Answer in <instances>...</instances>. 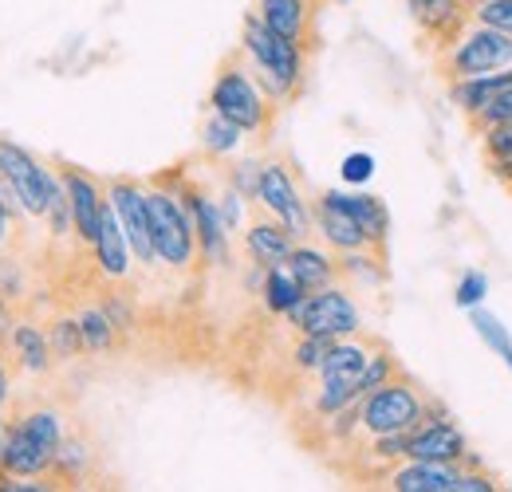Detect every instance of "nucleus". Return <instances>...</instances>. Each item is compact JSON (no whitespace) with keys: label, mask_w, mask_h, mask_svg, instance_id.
<instances>
[{"label":"nucleus","mask_w":512,"mask_h":492,"mask_svg":"<svg viewBox=\"0 0 512 492\" xmlns=\"http://www.w3.org/2000/svg\"><path fill=\"white\" fill-rule=\"evenodd\" d=\"M8 335H12V311L0 300V339H8Z\"/></svg>","instance_id":"40"},{"label":"nucleus","mask_w":512,"mask_h":492,"mask_svg":"<svg viewBox=\"0 0 512 492\" xmlns=\"http://www.w3.org/2000/svg\"><path fill=\"white\" fill-rule=\"evenodd\" d=\"M8 343H12L16 359L24 363V370L44 374V370L52 367V343H48V335H44L40 327H32V323H12Z\"/></svg>","instance_id":"22"},{"label":"nucleus","mask_w":512,"mask_h":492,"mask_svg":"<svg viewBox=\"0 0 512 492\" xmlns=\"http://www.w3.org/2000/svg\"><path fill=\"white\" fill-rule=\"evenodd\" d=\"M16 426L36 441V449L48 457V465L56 461L60 441H64V422H60V414H56V410H32V414H24Z\"/></svg>","instance_id":"24"},{"label":"nucleus","mask_w":512,"mask_h":492,"mask_svg":"<svg viewBox=\"0 0 512 492\" xmlns=\"http://www.w3.org/2000/svg\"><path fill=\"white\" fill-rule=\"evenodd\" d=\"M485 292H489V280H485L481 272H469V276L457 284V296H453V304H457V308H477V304L485 300Z\"/></svg>","instance_id":"35"},{"label":"nucleus","mask_w":512,"mask_h":492,"mask_svg":"<svg viewBox=\"0 0 512 492\" xmlns=\"http://www.w3.org/2000/svg\"><path fill=\"white\" fill-rule=\"evenodd\" d=\"M292 233L280 225V221H256L253 229L245 233V245H249V256H253L260 268H272V264H284L288 252H292Z\"/></svg>","instance_id":"18"},{"label":"nucleus","mask_w":512,"mask_h":492,"mask_svg":"<svg viewBox=\"0 0 512 492\" xmlns=\"http://www.w3.org/2000/svg\"><path fill=\"white\" fill-rule=\"evenodd\" d=\"M209 103H213V111H217L221 119H229L233 126H241L245 134L260 130L264 119H268V103H264L260 87H256L241 67H225V71L217 75Z\"/></svg>","instance_id":"6"},{"label":"nucleus","mask_w":512,"mask_h":492,"mask_svg":"<svg viewBox=\"0 0 512 492\" xmlns=\"http://www.w3.org/2000/svg\"><path fill=\"white\" fill-rule=\"evenodd\" d=\"M0 174L12 182L24 213H32V217H48L52 197L64 189V182H56L52 170H44L24 146H16L8 138H0Z\"/></svg>","instance_id":"3"},{"label":"nucleus","mask_w":512,"mask_h":492,"mask_svg":"<svg viewBox=\"0 0 512 492\" xmlns=\"http://www.w3.org/2000/svg\"><path fill=\"white\" fill-rule=\"evenodd\" d=\"M505 87H512V67H501L497 75L489 71V75H461L457 83H453V103L465 111V115H481L485 111V103L493 99V95H501Z\"/></svg>","instance_id":"16"},{"label":"nucleus","mask_w":512,"mask_h":492,"mask_svg":"<svg viewBox=\"0 0 512 492\" xmlns=\"http://www.w3.org/2000/svg\"><path fill=\"white\" fill-rule=\"evenodd\" d=\"M418 422H422V398L406 382H383L359 398V426L371 437L414 430Z\"/></svg>","instance_id":"4"},{"label":"nucleus","mask_w":512,"mask_h":492,"mask_svg":"<svg viewBox=\"0 0 512 492\" xmlns=\"http://www.w3.org/2000/svg\"><path fill=\"white\" fill-rule=\"evenodd\" d=\"M406 457L410 461H442V465H453V461L465 457V437L453 430L449 422H434V426L410 430Z\"/></svg>","instance_id":"11"},{"label":"nucleus","mask_w":512,"mask_h":492,"mask_svg":"<svg viewBox=\"0 0 512 492\" xmlns=\"http://www.w3.org/2000/svg\"><path fill=\"white\" fill-rule=\"evenodd\" d=\"M406 4H410L414 20L434 32H446L461 20V0H406Z\"/></svg>","instance_id":"25"},{"label":"nucleus","mask_w":512,"mask_h":492,"mask_svg":"<svg viewBox=\"0 0 512 492\" xmlns=\"http://www.w3.org/2000/svg\"><path fill=\"white\" fill-rule=\"evenodd\" d=\"M457 469L442 461H410L390 477V489L398 492H453L457 489Z\"/></svg>","instance_id":"15"},{"label":"nucleus","mask_w":512,"mask_h":492,"mask_svg":"<svg viewBox=\"0 0 512 492\" xmlns=\"http://www.w3.org/2000/svg\"><path fill=\"white\" fill-rule=\"evenodd\" d=\"M4 441H8V426L0 422V457H4Z\"/></svg>","instance_id":"43"},{"label":"nucleus","mask_w":512,"mask_h":492,"mask_svg":"<svg viewBox=\"0 0 512 492\" xmlns=\"http://www.w3.org/2000/svg\"><path fill=\"white\" fill-rule=\"evenodd\" d=\"M107 201H111V209L119 213V225H123V233H127L130 252H134L142 264L158 260V256H154V241H150L146 189H138L134 182H111V189H107Z\"/></svg>","instance_id":"9"},{"label":"nucleus","mask_w":512,"mask_h":492,"mask_svg":"<svg viewBox=\"0 0 512 492\" xmlns=\"http://www.w3.org/2000/svg\"><path fill=\"white\" fill-rule=\"evenodd\" d=\"M485 150H489L493 162H497V158H512V123L489 126V130H485Z\"/></svg>","instance_id":"36"},{"label":"nucleus","mask_w":512,"mask_h":492,"mask_svg":"<svg viewBox=\"0 0 512 492\" xmlns=\"http://www.w3.org/2000/svg\"><path fill=\"white\" fill-rule=\"evenodd\" d=\"M493 489H497V485H493L489 477H481V473H461L453 492H493Z\"/></svg>","instance_id":"39"},{"label":"nucleus","mask_w":512,"mask_h":492,"mask_svg":"<svg viewBox=\"0 0 512 492\" xmlns=\"http://www.w3.org/2000/svg\"><path fill=\"white\" fill-rule=\"evenodd\" d=\"M390 370H394L390 355H371V359H367V367H363V374H359V394H371L375 386L390 382Z\"/></svg>","instance_id":"34"},{"label":"nucleus","mask_w":512,"mask_h":492,"mask_svg":"<svg viewBox=\"0 0 512 492\" xmlns=\"http://www.w3.org/2000/svg\"><path fill=\"white\" fill-rule=\"evenodd\" d=\"M146 213H150V241H154V256L166 260L170 268H186L197 248V233H193L190 205L166 189H150L146 193Z\"/></svg>","instance_id":"1"},{"label":"nucleus","mask_w":512,"mask_h":492,"mask_svg":"<svg viewBox=\"0 0 512 492\" xmlns=\"http://www.w3.org/2000/svg\"><path fill=\"white\" fill-rule=\"evenodd\" d=\"M48 343H52V355H60V359H75L79 351H87V347H83V331H79V319H60V323L52 327Z\"/></svg>","instance_id":"29"},{"label":"nucleus","mask_w":512,"mask_h":492,"mask_svg":"<svg viewBox=\"0 0 512 492\" xmlns=\"http://www.w3.org/2000/svg\"><path fill=\"white\" fill-rule=\"evenodd\" d=\"M501 123H512V87H505L501 95H493V99L485 103V111L477 115V126H481V130L501 126Z\"/></svg>","instance_id":"31"},{"label":"nucleus","mask_w":512,"mask_h":492,"mask_svg":"<svg viewBox=\"0 0 512 492\" xmlns=\"http://www.w3.org/2000/svg\"><path fill=\"white\" fill-rule=\"evenodd\" d=\"M335 339H320V335H304V343L296 347V367L300 370H320L323 355L331 351Z\"/></svg>","instance_id":"33"},{"label":"nucleus","mask_w":512,"mask_h":492,"mask_svg":"<svg viewBox=\"0 0 512 492\" xmlns=\"http://www.w3.org/2000/svg\"><path fill=\"white\" fill-rule=\"evenodd\" d=\"M256 16L264 28H272L284 40H296V44L308 32V0H260Z\"/></svg>","instance_id":"19"},{"label":"nucleus","mask_w":512,"mask_h":492,"mask_svg":"<svg viewBox=\"0 0 512 492\" xmlns=\"http://www.w3.org/2000/svg\"><path fill=\"white\" fill-rule=\"evenodd\" d=\"M304 335H320V339H347L359 331V308L351 304L347 292L339 288H320V292H308L304 304L288 315Z\"/></svg>","instance_id":"5"},{"label":"nucleus","mask_w":512,"mask_h":492,"mask_svg":"<svg viewBox=\"0 0 512 492\" xmlns=\"http://www.w3.org/2000/svg\"><path fill=\"white\" fill-rule=\"evenodd\" d=\"M95 256H99V268L107 272V276H127L130 268V245H127V233H123V225H119V213L111 209V201H107V209H103V221H99V237H95Z\"/></svg>","instance_id":"14"},{"label":"nucleus","mask_w":512,"mask_h":492,"mask_svg":"<svg viewBox=\"0 0 512 492\" xmlns=\"http://www.w3.org/2000/svg\"><path fill=\"white\" fill-rule=\"evenodd\" d=\"M256 197H260V205H264L292 237H308L312 213H308V205L300 201L296 185H292L288 170H284L280 162H272V166H264V170L256 174Z\"/></svg>","instance_id":"8"},{"label":"nucleus","mask_w":512,"mask_h":492,"mask_svg":"<svg viewBox=\"0 0 512 492\" xmlns=\"http://www.w3.org/2000/svg\"><path fill=\"white\" fill-rule=\"evenodd\" d=\"M473 331L489 343V351H497V359L512 370V339L509 331H505V323L497 319V315H489V311H477L473 308Z\"/></svg>","instance_id":"27"},{"label":"nucleus","mask_w":512,"mask_h":492,"mask_svg":"<svg viewBox=\"0 0 512 492\" xmlns=\"http://www.w3.org/2000/svg\"><path fill=\"white\" fill-rule=\"evenodd\" d=\"M87 461H91V449L83 445V441H60V453H56V469L64 473V477H79L83 469H87Z\"/></svg>","instance_id":"30"},{"label":"nucleus","mask_w":512,"mask_h":492,"mask_svg":"<svg viewBox=\"0 0 512 492\" xmlns=\"http://www.w3.org/2000/svg\"><path fill=\"white\" fill-rule=\"evenodd\" d=\"M4 237H8V209L0 205V245H4Z\"/></svg>","instance_id":"41"},{"label":"nucleus","mask_w":512,"mask_h":492,"mask_svg":"<svg viewBox=\"0 0 512 492\" xmlns=\"http://www.w3.org/2000/svg\"><path fill=\"white\" fill-rule=\"evenodd\" d=\"M64 193H67V205H71L75 237H79L83 245H95V237H99V221H103V209H107L99 185L91 182L87 174H79V170H67Z\"/></svg>","instance_id":"10"},{"label":"nucleus","mask_w":512,"mask_h":492,"mask_svg":"<svg viewBox=\"0 0 512 492\" xmlns=\"http://www.w3.org/2000/svg\"><path fill=\"white\" fill-rule=\"evenodd\" d=\"M288 272L308 288V292H320V288H327L331 280H335V264L323 256L320 248H308V245H296L292 252H288Z\"/></svg>","instance_id":"23"},{"label":"nucleus","mask_w":512,"mask_h":492,"mask_svg":"<svg viewBox=\"0 0 512 492\" xmlns=\"http://www.w3.org/2000/svg\"><path fill=\"white\" fill-rule=\"evenodd\" d=\"M335 205H343L355 221H359V229L367 233V241L371 245H379L386 237V229H390V217H386V209H383V201L379 197H367V193H327Z\"/></svg>","instance_id":"20"},{"label":"nucleus","mask_w":512,"mask_h":492,"mask_svg":"<svg viewBox=\"0 0 512 492\" xmlns=\"http://www.w3.org/2000/svg\"><path fill=\"white\" fill-rule=\"evenodd\" d=\"M79 319V331H83V347L87 351H107L115 343V319L107 311L99 308H87L75 315Z\"/></svg>","instance_id":"26"},{"label":"nucleus","mask_w":512,"mask_h":492,"mask_svg":"<svg viewBox=\"0 0 512 492\" xmlns=\"http://www.w3.org/2000/svg\"><path fill=\"white\" fill-rule=\"evenodd\" d=\"M186 205H190V217H193V233L201 241V252L221 264L225 260V248H229V229L221 221V209L217 201H209L205 193H186Z\"/></svg>","instance_id":"12"},{"label":"nucleus","mask_w":512,"mask_h":492,"mask_svg":"<svg viewBox=\"0 0 512 492\" xmlns=\"http://www.w3.org/2000/svg\"><path fill=\"white\" fill-rule=\"evenodd\" d=\"M241 134H245L241 126H233L229 119H221V115L213 111L205 130H201V142H205L209 154H233V150L241 146Z\"/></svg>","instance_id":"28"},{"label":"nucleus","mask_w":512,"mask_h":492,"mask_svg":"<svg viewBox=\"0 0 512 492\" xmlns=\"http://www.w3.org/2000/svg\"><path fill=\"white\" fill-rule=\"evenodd\" d=\"M8 402V374H4V367H0V406Z\"/></svg>","instance_id":"42"},{"label":"nucleus","mask_w":512,"mask_h":492,"mask_svg":"<svg viewBox=\"0 0 512 492\" xmlns=\"http://www.w3.org/2000/svg\"><path fill=\"white\" fill-rule=\"evenodd\" d=\"M477 20L497 28V32H509L512 36V0H481L477 8Z\"/></svg>","instance_id":"32"},{"label":"nucleus","mask_w":512,"mask_h":492,"mask_svg":"<svg viewBox=\"0 0 512 492\" xmlns=\"http://www.w3.org/2000/svg\"><path fill=\"white\" fill-rule=\"evenodd\" d=\"M308 288L288 272V264H272L264 268V304L276 315H292V311L304 304Z\"/></svg>","instance_id":"21"},{"label":"nucleus","mask_w":512,"mask_h":492,"mask_svg":"<svg viewBox=\"0 0 512 492\" xmlns=\"http://www.w3.org/2000/svg\"><path fill=\"white\" fill-rule=\"evenodd\" d=\"M316 225H320L323 241L331 248H339V252H363V248L371 245L367 233L359 229V221L343 205H335L327 193H323L320 205H316Z\"/></svg>","instance_id":"13"},{"label":"nucleus","mask_w":512,"mask_h":492,"mask_svg":"<svg viewBox=\"0 0 512 492\" xmlns=\"http://www.w3.org/2000/svg\"><path fill=\"white\" fill-rule=\"evenodd\" d=\"M245 52L260 67V75H264L272 95H292L296 91V83L304 75V56H300L296 40L276 36L272 28L260 24V16H249L245 20Z\"/></svg>","instance_id":"2"},{"label":"nucleus","mask_w":512,"mask_h":492,"mask_svg":"<svg viewBox=\"0 0 512 492\" xmlns=\"http://www.w3.org/2000/svg\"><path fill=\"white\" fill-rule=\"evenodd\" d=\"M367 359H371V351L367 347H359V343H331V351L323 355L320 363V382H339V386H355L359 390V374L367 367ZM363 398V394H359Z\"/></svg>","instance_id":"17"},{"label":"nucleus","mask_w":512,"mask_h":492,"mask_svg":"<svg viewBox=\"0 0 512 492\" xmlns=\"http://www.w3.org/2000/svg\"><path fill=\"white\" fill-rule=\"evenodd\" d=\"M221 221H225V229H237L241 225V193L237 189H229L225 197H221Z\"/></svg>","instance_id":"38"},{"label":"nucleus","mask_w":512,"mask_h":492,"mask_svg":"<svg viewBox=\"0 0 512 492\" xmlns=\"http://www.w3.org/2000/svg\"><path fill=\"white\" fill-rule=\"evenodd\" d=\"M371 174H375V158L371 154H347V162H343V178L347 182L363 185Z\"/></svg>","instance_id":"37"},{"label":"nucleus","mask_w":512,"mask_h":492,"mask_svg":"<svg viewBox=\"0 0 512 492\" xmlns=\"http://www.w3.org/2000/svg\"><path fill=\"white\" fill-rule=\"evenodd\" d=\"M501 67H512V36L489 28V24L461 36L457 48L449 52V71L457 79L461 75H489V71H501Z\"/></svg>","instance_id":"7"}]
</instances>
